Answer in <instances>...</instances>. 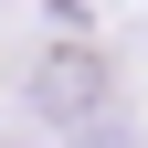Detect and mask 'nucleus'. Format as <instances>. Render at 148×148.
Listing matches in <instances>:
<instances>
[{
  "label": "nucleus",
  "mask_w": 148,
  "mask_h": 148,
  "mask_svg": "<svg viewBox=\"0 0 148 148\" xmlns=\"http://www.w3.org/2000/svg\"><path fill=\"white\" fill-rule=\"evenodd\" d=\"M21 106L42 127H95L106 106H116V53L106 42H42L21 64Z\"/></svg>",
  "instance_id": "obj_1"
},
{
  "label": "nucleus",
  "mask_w": 148,
  "mask_h": 148,
  "mask_svg": "<svg viewBox=\"0 0 148 148\" xmlns=\"http://www.w3.org/2000/svg\"><path fill=\"white\" fill-rule=\"evenodd\" d=\"M85 148H138V127H127V116H116V106H106V116H95V127H85Z\"/></svg>",
  "instance_id": "obj_2"
}]
</instances>
